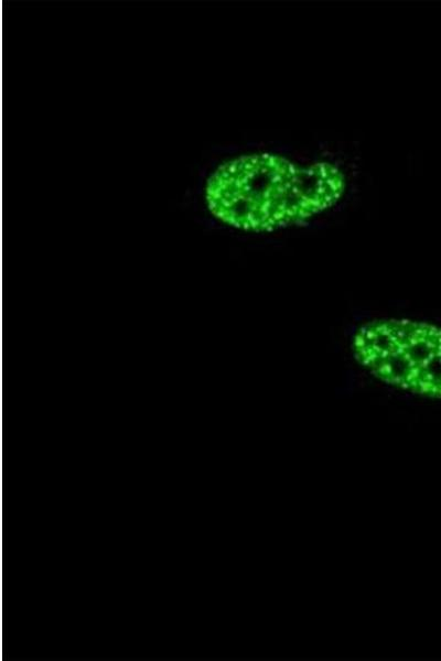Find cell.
Wrapping results in <instances>:
<instances>
[{
    "mask_svg": "<svg viewBox=\"0 0 441 661\" xmlns=\"http://www.w3.org/2000/svg\"><path fill=\"white\" fill-rule=\"evenodd\" d=\"M337 167H299L270 153L244 155L220 165L208 178L206 202L223 223L249 231H270L303 221L343 194Z\"/></svg>",
    "mask_w": 441,
    "mask_h": 661,
    "instance_id": "obj_1",
    "label": "cell"
},
{
    "mask_svg": "<svg viewBox=\"0 0 441 661\" xmlns=\"http://www.w3.org/2000/svg\"><path fill=\"white\" fill-rule=\"evenodd\" d=\"M355 359L379 380L441 398V327L412 319H379L359 327Z\"/></svg>",
    "mask_w": 441,
    "mask_h": 661,
    "instance_id": "obj_2",
    "label": "cell"
}]
</instances>
